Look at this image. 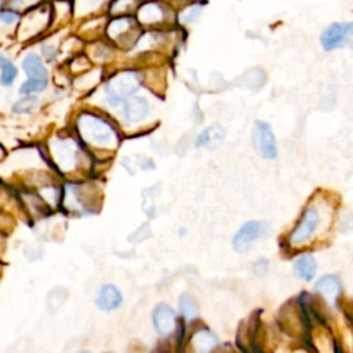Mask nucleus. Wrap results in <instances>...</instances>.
Masks as SVG:
<instances>
[{"label":"nucleus","mask_w":353,"mask_h":353,"mask_svg":"<svg viewBox=\"0 0 353 353\" xmlns=\"http://www.w3.org/2000/svg\"><path fill=\"white\" fill-rule=\"evenodd\" d=\"M77 130L80 137L91 145L99 148H113L117 143V134L113 127L92 113H83L79 116Z\"/></svg>","instance_id":"1"},{"label":"nucleus","mask_w":353,"mask_h":353,"mask_svg":"<svg viewBox=\"0 0 353 353\" xmlns=\"http://www.w3.org/2000/svg\"><path fill=\"white\" fill-rule=\"evenodd\" d=\"M21 68L26 74V80L19 85L18 90L21 95H37L47 90L50 83L48 70L43 58L37 52H26L21 61Z\"/></svg>","instance_id":"2"},{"label":"nucleus","mask_w":353,"mask_h":353,"mask_svg":"<svg viewBox=\"0 0 353 353\" xmlns=\"http://www.w3.org/2000/svg\"><path fill=\"white\" fill-rule=\"evenodd\" d=\"M52 10L41 4L21 14L15 26V34L21 41H29L40 36L51 23Z\"/></svg>","instance_id":"3"},{"label":"nucleus","mask_w":353,"mask_h":353,"mask_svg":"<svg viewBox=\"0 0 353 353\" xmlns=\"http://www.w3.org/2000/svg\"><path fill=\"white\" fill-rule=\"evenodd\" d=\"M139 87V79L135 72H121L116 76H113L106 87V102L110 106H117L123 103L127 98L132 97V94L138 90Z\"/></svg>","instance_id":"4"},{"label":"nucleus","mask_w":353,"mask_h":353,"mask_svg":"<svg viewBox=\"0 0 353 353\" xmlns=\"http://www.w3.org/2000/svg\"><path fill=\"white\" fill-rule=\"evenodd\" d=\"M50 152L62 171H70L76 167L77 146L70 138H54L50 142Z\"/></svg>","instance_id":"5"},{"label":"nucleus","mask_w":353,"mask_h":353,"mask_svg":"<svg viewBox=\"0 0 353 353\" xmlns=\"http://www.w3.org/2000/svg\"><path fill=\"white\" fill-rule=\"evenodd\" d=\"M252 146L259 156L265 159H274L277 156L276 139L272 127L266 121H256L251 135Z\"/></svg>","instance_id":"6"},{"label":"nucleus","mask_w":353,"mask_h":353,"mask_svg":"<svg viewBox=\"0 0 353 353\" xmlns=\"http://www.w3.org/2000/svg\"><path fill=\"white\" fill-rule=\"evenodd\" d=\"M353 26L350 22H335L330 25L320 37L321 47L325 51L342 48L350 43Z\"/></svg>","instance_id":"7"},{"label":"nucleus","mask_w":353,"mask_h":353,"mask_svg":"<svg viewBox=\"0 0 353 353\" xmlns=\"http://www.w3.org/2000/svg\"><path fill=\"white\" fill-rule=\"evenodd\" d=\"M266 232H268V225L265 222H261V221L245 222L233 237V241H232L233 248L237 252H243L251 245V243L258 240Z\"/></svg>","instance_id":"8"},{"label":"nucleus","mask_w":353,"mask_h":353,"mask_svg":"<svg viewBox=\"0 0 353 353\" xmlns=\"http://www.w3.org/2000/svg\"><path fill=\"white\" fill-rule=\"evenodd\" d=\"M319 222V212L314 207H310L305 211L299 225L294 229V232L290 236V243L294 245L302 244L306 240L310 239V236L313 234V232L316 230Z\"/></svg>","instance_id":"9"},{"label":"nucleus","mask_w":353,"mask_h":353,"mask_svg":"<svg viewBox=\"0 0 353 353\" xmlns=\"http://www.w3.org/2000/svg\"><path fill=\"white\" fill-rule=\"evenodd\" d=\"M153 324L159 334L168 335L175 328V313L174 310L165 305H159L153 312Z\"/></svg>","instance_id":"10"},{"label":"nucleus","mask_w":353,"mask_h":353,"mask_svg":"<svg viewBox=\"0 0 353 353\" xmlns=\"http://www.w3.org/2000/svg\"><path fill=\"white\" fill-rule=\"evenodd\" d=\"M148 109V102L142 97H130L123 102V114L130 123L141 121L146 116Z\"/></svg>","instance_id":"11"},{"label":"nucleus","mask_w":353,"mask_h":353,"mask_svg":"<svg viewBox=\"0 0 353 353\" xmlns=\"http://www.w3.org/2000/svg\"><path fill=\"white\" fill-rule=\"evenodd\" d=\"M225 139V130L221 124H212L205 127L196 138V145L207 149L219 146Z\"/></svg>","instance_id":"12"},{"label":"nucleus","mask_w":353,"mask_h":353,"mask_svg":"<svg viewBox=\"0 0 353 353\" xmlns=\"http://www.w3.org/2000/svg\"><path fill=\"white\" fill-rule=\"evenodd\" d=\"M123 298H121V292L112 284H106L103 285L99 292H98V296H97V306L101 309V310H114L120 306Z\"/></svg>","instance_id":"13"},{"label":"nucleus","mask_w":353,"mask_h":353,"mask_svg":"<svg viewBox=\"0 0 353 353\" xmlns=\"http://www.w3.org/2000/svg\"><path fill=\"white\" fill-rule=\"evenodd\" d=\"M316 291L320 292L328 302L332 303L336 299V296L339 295V291H341L339 279L334 274L323 276L316 284Z\"/></svg>","instance_id":"14"},{"label":"nucleus","mask_w":353,"mask_h":353,"mask_svg":"<svg viewBox=\"0 0 353 353\" xmlns=\"http://www.w3.org/2000/svg\"><path fill=\"white\" fill-rule=\"evenodd\" d=\"M294 270L295 274L306 281H310L317 270V265H316V259L313 258L312 254H303L301 255L294 265Z\"/></svg>","instance_id":"15"},{"label":"nucleus","mask_w":353,"mask_h":353,"mask_svg":"<svg viewBox=\"0 0 353 353\" xmlns=\"http://www.w3.org/2000/svg\"><path fill=\"white\" fill-rule=\"evenodd\" d=\"M138 19L142 23H157L164 19V10L156 1H148L138 10Z\"/></svg>","instance_id":"16"},{"label":"nucleus","mask_w":353,"mask_h":353,"mask_svg":"<svg viewBox=\"0 0 353 353\" xmlns=\"http://www.w3.org/2000/svg\"><path fill=\"white\" fill-rule=\"evenodd\" d=\"M18 66L4 54H0V84L6 88L11 87L18 77Z\"/></svg>","instance_id":"17"},{"label":"nucleus","mask_w":353,"mask_h":353,"mask_svg":"<svg viewBox=\"0 0 353 353\" xmlns=\"http://www.w3.org/2000/svg\"><path fill=\"white\" fill-rule=\"evenodd\" d=\"M40 105V99L37 95H21L11 106V112L17 114H26L36 110Z\"/></svg>","instance_id":"18"},{"label":"nucleus","mask_w":353,"mask_h":353,"mask_svg":"<svg viewBox=\"0 0 353 353\" xmlns=\"http://www.w3.org/2000/svg\"><path fill=\"white\" fill-rule=\"evenodd\" d=\"M192 342L194 345V347L201 352V353H207L210 352L215 345H216V338L212 332H210L208 330H200L197 331L193 338Z\"/></svg>","instance_id":"19"},{"label":"nucleus","mask_w":353,"mask_h":353,"mask_svg":"<svg viewBox=\"0 0 353 353\" xmlns=\"http://www.w3.org/2000/svg\"><path fill=\"white\" fill-rule=\"evenodd\" d=\"M21 14L12 8H10L4 0L0 1V25L4 28H15L19 21Z\"/></svg>","instance_id":"20"},{"label":"nucleus","mask_w":353,"mask_h":353,"mask_svg":"<svg viewBox=\"0 0 353 353\" xmlns=\"http://www.w3.org/2000/svg\"><path fill=\"white\" fill-rule=\"evenodd\" d=\"M179 307H181V312H182V314L186 320H193L194 317H197V313H199L197 303H196L194 298L190 294H182L181 295Z\"/></svg>","instance_id":"21"},{"label":"nucleus","mask_w":353,"mask_h":353,"mask_svg":"<svg viewBox=\"0 0 353 353\" xmlns=\"http://www.w3.org/2000/svg\"><path fill=\"white\" fill-rule=\"evenodd\" d=\"M131 25H132V19L131 18H125V17L117 18V19H114V21H112L109 23L108 34L110 37H117L119 34L127 32L131 28Z\"/></svg>","instance_id":"22"},{"label":"nucleus","mask_w":353,"mask_h":353,"mask_svg":"<svg viewBox=\"0 0 353 353\" xmlns=\"http://www.w3.org/2000/svg\"><path fill=\"white\" fill-rule=\"evenodd\" d=\"M4 3L10 8H12V10L18 11L19 14H22V12H25V11L39 6V4H41L43 0H4Z\"/></svg>","instance_id":"23"},{"label":"nucleus","mask_w":353,"mask_h":353,"mask_svg":"<svg viewBox=\"0 0 353 353\" xmlns=\"http://www.w3.org/2000/svg\"><path fill=\"white\" fill-rule=\"evenodd\" d=\"M201 12V4L196 3L193 6H190L189 8L183 10L181 14H179V22L186 25V23H192Z\"/></svg>","instance_id":"24"},{"label":"nucleus","mask_w":353,"mask_h":353,"mask_svg":"<svg viewBox=\"0 0 353 353\" xmlns=\"http://www.w3.org/2000/svg\"><path fill=\"white\" fill-rule=\"evenodd\" d=\"M134 3L135 0H113V3L110 4V12L113 14L123 12L128 10L131 6H134Z\"/></svg>","instance_id":"25"},{"label":"nucleus","mask_w":353,"mask_h":353,"mask_svg":"<svg viewBox=\"0 0 353 353\" xmlns=\"http://www.w3.org/2000/svg\"><path fill=\"white\" fill-rule=\"evenodd\" d=\"M254 268H255V270L258 272V274H263V273L266 272V269H268V261H265L263 258H259V259L255 262Z\"/></svg>","instance_id":"26"},{"label":"nucleus","mask_w":353,"mask_h":353,"mask_svg":"<svg viewBox=\"0 0 353 353\" xmlns=\"http://www.w3.org/2000/svg\"><path fill=\"white\" fill-rule=\"evenodd\" d=\"M103 0H81L80 3L83 4L84 8H88V7H94V6H98L99 3H102Z\"/></svg>","instance_id":"27"}]
</instances>
